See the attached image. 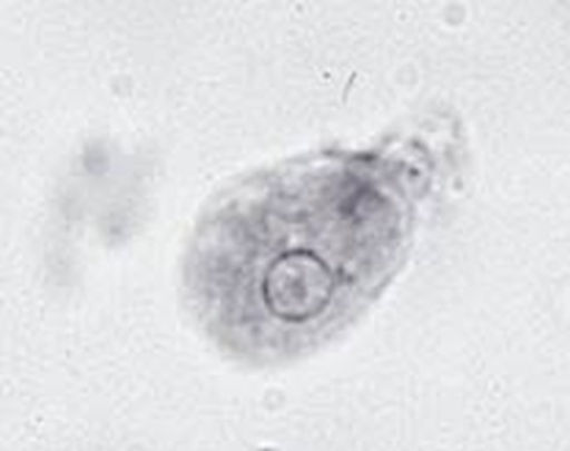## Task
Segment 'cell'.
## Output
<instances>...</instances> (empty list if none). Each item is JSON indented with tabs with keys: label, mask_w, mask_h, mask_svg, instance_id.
Returning a JSON list of instances; mask_svg holds the SVG:
<instances>
[{
	"label": "cell",
	"mask_w": 570,
	"mask_h": 451,
	"mask_svg": "<svg viewBox=\"0 0 570 451\" xmlns=\"http://www.w3.org/2000/svg\"><path fill=\"white\" fill-rule=\"evenodd\" d=\"M258 295L275 324L302 325L318 318L332 304L335 278L318 255L288 251L267 266Z\"/></svg>",
	"instance_id": "obj_1"
}]
</instances>
